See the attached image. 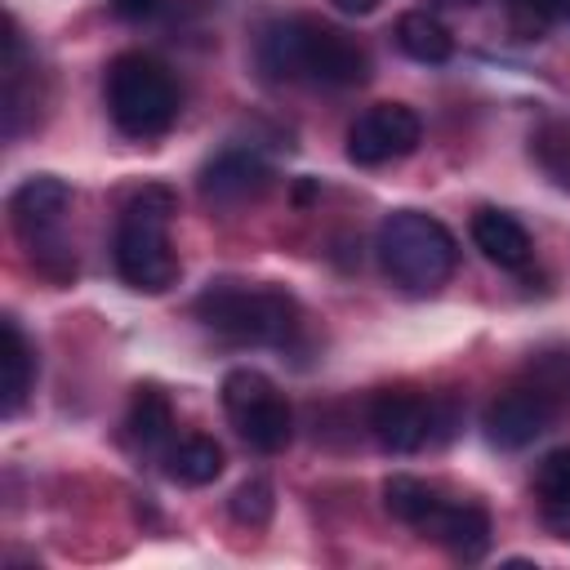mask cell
<instances>
[{"label":"cell","mask_w":570,"mask_h":570,"mask_svg":"<svg viewBox=\"0 0 570 570\" xmlns=\"http://www.w3.org/2000/svg\"><path fill=\"white\" fill-rule=\"evenodd\" d=\"M258 62L276 80H316V85H338V89L370 80L365 45L316 18L272 22L258 40Z\"/></svg>","instance_id":"obj_1"},{"label":"cell","mask_w":570,"mask_h":570,"mask_svg":"<svg viewBox=\"0 0 570 570\" xmlns=\"http://www.w3.org/2000/svg\"><path fill=\"white\" fill-rule=\"evenodd\" d=\"M169 218H174V191L151 183L138 187L120 218H116V272L129 289L165 294L178 281V254L169 245Z\"/></svg>","instance_id":"obj_2"},{"label":"cell","mask_w":570,"mask_h":570,"mask_svg":"<svg viewBox=\"0 0 570 570\" xmlns=\"http://www.w3.org/2000/svg\"><path fill=\"white\" fill-rule=\"evenodd\" d=\"M374 249H379L383 276L405 294H432L436 285L450 281L459 263V245L450 227L423 209H392L379 223Z\"/></svg>","instance_id":"obj_3"},{"label":"cell","mask_w":570,"mask_h":570,"mask_svg":"<svg viewBox=\"0 0 570 570\" xmlns=\"http://www.w3.org/2000/svg\"><path fill=\"white\" fill-rule=\"evenodd\" d=\"M196 316L232 338V343H254V347H276L298 330V307L281 289L263 285H240V281H214L196 298Z\"/></svg>","instance_id":"obj_4"},{"label":"cell","mask_w":570,"mask_h":570,"mask_svg":"<svg viewBox=\"0 0 570 570\" xmlns=\"http://www.w3.org/2000/svg\"><path fill=\"white\" fill-rule=\"evenodd\" d=\"M107 111L120 134L156 138L178 116V85L151 53H120L107 67Z\"/></svg>","instance_id":"obj_5"},{"label":"cell","mask_w":570,"mask_h":570,"mask_svg":"<svg viewBox=\"0 0 570 570\" xmlns=\"http://www.w3.org/2000/svg\"><path fill=\"white\" fill-rule=\"evenodd\" d=\"M223 410H227L232 428L240 432V441L254 445L258 454H276L294 436L289 401L276 392V383L267 374H258L249 365H240L223 379Z\"/></svg>","instance_id":"obj_6"},{"label":"cell","mask_w":570,"mask_h":570,"mask_svg":"<svg viewBox=\"0 0 570 570\" xmlns=\"http://www.w3.org/2000/svg\"><path fill=\"white\" fill-rule=\"evenodd\" d=\"M423 120L405 102H374L347 125V160L352 165H387L419 147Z\"/></svg>","instance_id":"obj_7"},{"label":"cell","mask_w":570,"mask_h":570,"mask_svg":"<svg viewBox=\"0 0 570 570\" xmlns=\"http://www.w3.org/2000/svg\"><path fill=\"white\" fill-rule=\"evenodd\" d=\"M557 401L543 392V387H534V383H525V387H508V392H499L490 405H485V436L499 445V450H525L530 441H539L548 428H552V419H557Z\"/></svg>","instance_id":"obj_8"},{"label":"cell","mask_w":570,"mask_h":570,"mask_svg":"<svg viewBox=\"0 0 570 570\" xmlns=\"http://www.w3.org/2000/svg\"><path fill=\"white\" fill-rule=\"evenodd\" d=\"M370 432H374V441L383 450L414 454L436 432V405L423 401L419 392H405V387L374 392V401H370Z\"/></svg>","instance_id":"obj_9"},{"label":"cell","mask_w":570,"mask_h":570,"mask_svg":"<svg viewBox=\"0 0 570 570\" xmlns=\"http://www.w3.org/2000/svg\"><path fill=\"white\" fill-rule=\"evenodd\" d=\"M272 187V169L254 156V151H218L205 169H200V196L218 209H240L249 200H258Z\"/></svg>","instance_id":"obj_10"},{"label":"cell","mask_w":570,"mask_h":570,"mask_svg":"<svg viewBox=\"0 0 570 570\" xmlns=\"http://www.w3.org/2000/svg\"><path fill=\"white\" fill-rule=\"evenodd\" d=\"M67 200H71V187L62 178H53V174L22 178L13 187V196H9V223L22 236V245H31L40 236H53L58 218L67 214Z\"/></svg>","instance_id":"obj_11"},{"label":"cell","mask_w":570,"mask_h":570,"mask_svg":"<svg viewBox=\"0 0 570 570\" xmlns=\"http://www.w3.org/2000/svg\"><path fill=\"white\" fill-rule=\"evenodd\" d=\"M423 534L450 548L459 561H481L490 548V512L476 503H450L441 499L436 512L423 521Z\"/></svg>","instance_id":"obj_12"},{"label":"cell","mask_w":570,"mask_h":570,"mask_svg":"<svg viewBox=\"0 0 570 570\" xmlns=\"http://www.w3.org/2000/svg\"><path fill=\"white\" fill-rule=\"evenodd\" d=\"M472 245H476L490 263H499V267H508V272L525 267L530 254H534L530 232H525L508 209H476V214H472Z\"/></svg>","instance_id":"obj_13"},{"label":"cell","mask_w":570,"mask_h":570,"mask_svg":"<svg viewBox=\"0 0 570 570\" xmlns=\"http://www.w3.org/2000/svg\"><path fill=\"white\" fill-rule=\"evenodd\" d=\"M0 370H4V419H13L36 383V352L13 316L0 321Z\"/></svg>","instance_id":"obj_14"},{"label":"cell","mask_w":570,"mask_h":570,"mask_svg":"<svg viewBox=\"0 0 570 570\" xmlns=\"http://www.w3.org/2000/svg\"><path fill=\"white\" fill-rule=\"evenodd\" d=\"M534 494L543 499V521L557 539H570V445L543 454L534 468Z\"/></svg>","instance_id":"obj_15"},{"label":"cell","mask_w":570,"mask_h":570,"mask_svg":"<svg viewBox=\"0 0 570 570\" xmlns=\"http://www.w3.org/2000/svg\"><path fill=\"white\" fill-rule=\"evenodd\" d=\"M125 428H129V436H134L142 450L165 445V441H169V432H174V405H169V396H165L160 387H151V383L134 387V396H129V414H125Z\"/></svg>","instance_id":"obj_16"},{"label":"cell","mask_w":570,"mask_h":570,"mask_svg":"<svg viewBox=\"0 0 570 570\" xmlns=\"http://www.w3.org/2000/svg\"><path fill=\"white\" fill-rule=\"evenodd\" d=\"M396 45H401V53L414 58V62H445V58L454 53V36L445 31V22H436V18L423 13V9L401 13V22H396Z\"/></svg>","instance_id":"obj_17"},{"label":"cell","mask_w":570,"mask_h":570,"mask_svg":"<svg viewBox=\"0 0 570 570\" xmlns=\"http://www.w3.org/2000/svg\"><path fill=\"white\" fill-rule=\"evenodd\" d=\"M223 472V445L214 436H183L169 450V476H178L183 485H209Z\"/></svg>","instance_id":"obj_18"},{"label":"cell","mask_w":570,"mask_h":570,"mask_svg":"<svg viewBox=\"0 0 570 570\" xmlns=\"http://www.w3.org/2000/svg\"><path fill=\"white\" fill-rule=\"evenodd\" d=\"M436 503H441V494L432 485H423L419 476H387L383 481V508L414 530H423V521L436 512Z\"/></svg>","instance_id":"obj_19"},{"label":"cell","mask_w":570,"mask_h":570,"mask_svg":"<svg viewBox=\"0 0 570 570\" xmlns=\"http://www.w3.org/2000/svg\"><path fill=\"white\" fill-rule=\"evenodd\" d=\"M534 160L557 187L570 191V120H552L534 134Z\"/></svg>","instance_id":"obj_20"},{"label":"cell","mask_w":570,"mask_h":570,"mask_svg":"<svg viewBox=\"0 0 570 570\" xmlns=\"http://www.w3.org/2000/svg\"><path fill=\"white\" fill-rule=\"evenodd\" d=\"M227 508H232V517H236L240 525L258 530V525H267V521H272L276 499H272V485H267L263 476H249V481H240V485H236V494L227 499Z\"/></svg>","instance_id":"obj_21"},{"label":"cell","mask_w":570,"mask_h":570,"mask_svg":"<svg viewBox=\"0 0 570 570\" xmlns=\"http://www.w3.org/2000/svg\"><path fill=\"white\" fill-rule=\"evenodd\" d=\"M512 13L525 31H539L561 13V0H512Z\"/></svg>","instance_id":"obj_22"},{"label":"cell","mask_w":570,"mask_h":570,"mask_svg":"<svg viewBox=\"0 0 570 570\" xmlns=\"http://www.w3.org/2000/svg\"><path fill=\"white\" fill-rule=\"evenodd\" d=\"M156 4H160V0H111V9H116L120 18H147Z\"/></svg>","instance_id":"obj_23"},{"label":"cell","mask_w":570,"mask_h":570,"mask_svg":"<svg viewBox=\"0 0 570 570\" xmlns=\"http://www.w3.org/2000/svg\"><path fill=\"white\" fill-rule=\"evenodd\" d=\"M338 13H352V18H365V13H374L379 9V0H330Z\"/></svg>","instance_id":"obj_24"},{"label":"cell","mask_w":570,"mask_h":570,"mask_svg":"<svg viewBox=\"0 0 570 570\" xmlns=\"http://www.w3.org/2000/svg\"><path fill=\"white\" fill-rule=\"evenodd\" d=\"M561 18H570V0H561Z\"/></svg>","instance_id":"obj_25"},{"label":"cell","mask_w":570,"mask_h":570,"mask_svg":"<svg viewBox=\"0 0 570 570\" xmlns=\"http://www.w3.org/2000/svg\"><path fill=\"white\" fill-rule=\"evenodd\" d=\"M445 4H476V0H445Z\"/></svg>","instance_id":"obj_26"}]
</instances>
